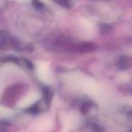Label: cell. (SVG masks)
<instances>
[{"mask_svg":"<svg viewBox=\"0 0 132 132\" xmlns=\"http://www.w3.org/2000/svg\"><path fill=\"white\" fill-rule=\"evenodd\" d=\"M61 122L63 126L67 129H73L80 123V118L75 113H65L61 116Z\"/></svg>","mask_w":132,"mask_h":132,"instance_id":"6da1fadb","label":"cell"}]
</instances>
